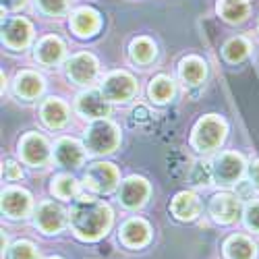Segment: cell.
Segmentation results:
<instances>
[{
    "mask_svg": "<svg viewBox=\"0 0 259 259\" xmlns=\"http://www.w3.org/2000/svg\"><path fill=\"white\" fill-rule=\"evenodd\" d=\"M112 224V211L106 203L92 199V197H79L71 207V226L75 234L83 241H98L104 236Z\"/></svg>",
    "mask_w": 259,
    "mask_h": 259,
    "instance_id": "obj_1",
    "label": "cell"
},
{
    "mask_svg": "<svg viewBox=\"0 0 259 259\" xmlns=\"http://www.w3.org/2000/svg\"><path fill=\"white\" fill-rule=\"evenodd\" d=\"M120 141L118 128L106 118H96L85 131V145L94 154H110Z\"/></svg>",
    "mask_w": 259,
    "mask_h": 259,
    "instance_id": "obj_2",
    "label": "cell"
},
{
    "mask_svg": "<svg viewBox=\"0 0 259 259\" xmlns=\"http://www.w3.org/2000/svg\"><path fill=\"white\" fill-rule=\"evenodd\" d=\"M226 137V124L222 118L218 116H203L195 128H193V145H195L199 152H211V149H215Z\"/></svg>",
    "mask_w": 259,
    "mask_h": 259,
    "instance_id": "obj_3",
    "label": "cell"
},
{
    "mask_svg": "<svg viewBox=\"0 0 259 259\" xmlns=\"http://www.w3.org/2000/svg\"><path fill=\"white\" fill-rule=\"evenodd\" d=\"M85 185L96 193H110L118 185V168L108 162H98L88 168L83 177Z\"/></svg>",
    "mask_w": 259,
    "mask_h": 259,
    "instance_id": "obj_4",
    "label": "cell"
},
{
    "mask_svg": "<svg viewBox=\"0 0 259 259\" xmlns=\"http://www.w3.org/2000/svg\"><path fill=\"white\" fill-rule=\"evenodd\" d=\"M211 172H213V179L220 185H232L243 177L245 160L239 154H232V152L220 154L211 164Z\"/></svg>",
    "mask_w": 259,
    "mask_h": 259,
    "instance_id": "obj_5",
    "label": "cell"
},
{
    "mask_svg": "<svg viewBox=\"0 0 259 259\" xmlns=\"http://www.w3.org/2000/svg\"><path fill=\"white\" fill-rule=\"evenodd\" d=\"M102 94L110 102H126L137 94V83L128 73L118 71V73H112L104 79Z\"/></svg>",
    "mask_w": 259,
    "mask_h": 259,
    "instance_id": "obj_6",
    "label": "cell"
},
{
    "mask_svg": "<svg viewBox=\"0 0 259 259\" xmlns=\"http://www.w3.org/2000/svg\"><path fill=\"white\" fill-rule=\"evenodd\" d=\"M241 197L239 195H230V193H218V195L211 197L209 203V213L213 215L215 222L220 224H232L239 220L241 215Z\"/></svg>",
    "mask_w": 259,
    "mask_h": 259,
    "instance_id": "obj_7",
    "label": "cell"
},
{
    "mask_svg": "<svg viewBox=\"0 0 259 259\" xmlns=\"http://www.w3.org/2000/svg\"><path fill=\"white\" fill-rule=\"evenodd\" d=\"M35 224L41 232H46V234L60 232L64 228V224H67V211L62 209V205H58L54 201H44L37 207Z\"/></svg>",
    "mask_w": 259,
    "mask_h": 259,
    "instance_id": "obj_8",
    "label": "cell"
},
{
    "mask_svg": "<svg viewBox=\"0 0 259 259\" xmlns=\"http://www.w3.org/2000/svg\"><path fill=\"white\" fill-rule=\"evenodd\" d=\"M67 75L77 85H90L98 75V60L92 54H75L67 62Z\"/></svg>",
    "mask_w": 259,
    "mask_h": 259,
    "instance_id": "obj_9",
    "label": "cell"
},
{
    "mask_svg": "<svg viewBox=\"0 0 259 259\" xmlns=\"http://www.w3.org/2000/svg\"><path fill=\"white\" fill-rule=\"evenodd\" d=\"M21 156L31 166H44L50 158V145L41 135L29 133L21 141Z\"/></svg>",
    "mask_w": 259,
    "mask_h": 259,
    "instance_id": "obj_10",
    "label": "cell"
},
{
    "mask_svg": "<svg viewBox=\"0 0 259 259\" xmlns=\"http://www.w3.org/2000/svg\"><path fill=\"white\" fill-rule=\"evenodd\" d=\"M31 33H33V29L29 25V21L23 17H11L3 27V37L7 41V46L17 48V50L25 48L29 44Z\"/></svg>",
    "mask_w": 259,
    "mask_h": 259,
    "instance_id": "obj_11",
    "label": "cell"
},
{
    "mask_svg": "<svg viewBox=\"0 0 259 259\" xmlns=\"http://www.w3.org/2000/svg\"><path fill=\"white\" fill-rule=\"evenodd\" d=\"M104 94L100 92H88V94H81L77 98V110L83 116H90V118H106L110 114V104Z\"/></svg>",
    "mask_w": 259,
    "mask_h": 259,
    "instance_id": "obj_12",
    "label": "cell"
},
{
    "mask_svg": "<svg viewBox=\"0 0 259 259\" xmlns=\"http://www.w3.org/2000/svg\"><path fill=\"white\" fill-rule=\"evenodd\" d=\"M31 209V197L23 189H7L3 193V211L9 218H25Z\"/></svg>",
    "mask_w": 259,
    "mask_h": 259,
    "instance_id": "obj_13",
    "label": "cell"
},
{
    "mask_svg": "<svg viewBox=\"0 0 259 259\" xmlns=\"http://www.w3.org/2000/svg\"><path fill=\"white\" fill-rule=\"evenodd\" d=\"M147 195H149V185L141 177L126 179L122 183V187H120V201L126 207H139V205H143Z\"/></svg>",
    "mask_w": 259,
    "mask_h": 259,
    "instance_id": "obj_14",
    "label": "cell"
},
{
    "mask_svg": "<svg viewBox=\"0 0 259 259\" xmlns=\"http://www.w3.org/2000/svg\"><path fill=\"white\" fill-rule=\"evenodd\" d=\"M54 156H56L58 164L67 166V168H79L83 164V160H85L83 147L75 139H69V137L60 139L54 145Z\"/></svg>",
    "mask_w": 259,
    "mask_h": 259,
    "instance_id": "obj_15",
    "label": "cell"
},
{
    "mask_svg": "<svg viewBox=\"0 0 259 259\" xmlns=\"http://www.w3.org/2000/svg\"><path fill=\"white\" fill-rule=\"evenodd\" d=\"M120 239L126 247H143L149 241V226L141 218H133L124 222L120 228Z\"/></svg>",
    "mask_w": 259,
    "mask_h": 259,
    "instance_id": "obj_16",
    "label": "cell"
},
{
    "mask_svg": "<svg viewBox=\"0 0 259 259\" xmlns=\"http://www.w3.org/2000/svg\"><path fill=\"white\" fill-rule=\"evenodd\" d=\"M71 27L77 35L90 37L100 29V15L94 9H79L71 17Z\"/></svg>",
    "mask_w": 259,
    "mask_h": 259,
    "instance_id": "obj_17",
    "label": "cell"
},
{
    "mask_svg": "<svg viewBox=\"0 0 259 259\" xmlns=\"http://www.w3.org/2000/svg\"><path fill=\"white\" fill-rule=\"evenodd\" d=\"M64 56V44L54 37V35H48L44 37L37 44V50H35V58L41 62V64H46V67H52V64H58Z\"/></svg>",
    "mask_w": 259,
    "mask_h": 259,
    "instance_id": "obj_18",
    "label": "cell"
},
{
    "mask_svg": "<svg viewBox=\"0 0 259 259\" xmlns=\"http://www.w3.org/2000/svg\"><path fill=\"white\" fill-rule=\"evenodd\" d=\"M41 92H44V79H41L37 73L25 71L19 73L15 79V94L25 98V100H33L37 98Z\"/></svg>",
    "mask_w": 259,
    "mask_h": 259,
    "instance_id": "obj_19",
    "label": "cell"
},
{
    "mask_svg": "<svg viewBox=\"0 0 259 259\" xmlns=\"http://www.w3.org/2000/svg\"><path fill=\"white\" fill-rule=\"evenodd\" d=\"M172 213L177 215L179 220H193L199 213V199L195 193L183 191L172 199Z\"/></svg>",
    "mask_w": 259,
    "mask_h": 259,
    "instance_id": "obj_20",
    "label": "cell"
},
{
    "mask_svg": "<svg viewBox=\"0 0 259 259\" xmlns=\"http://www.w3.org/2000/svg\"><path fill=\"white\" fill-rule=\"evenodd\" d=\"M41 120H44L50 128H60L64 122L69 120V110L60 100L50 98L41 106Z\"/></svg>",
    "mask_w": 259,
    "mask_h": 259,
    "instance_id": "obj_21",
    "label": "cell"
},
{
    "mask_svg": "<svg viewBox=\"0 0 259 259\" xmlns=\"http://www.w3.org/2000/svg\"><path fill=\"white\" fill-rule=\"evenodd\" d=\"M207 75L205 62L197 56H189L181 62V77L187 85H199Z\"/></svg>",
    "mask_w": 259,
    "mask_h": 259,
    "instance_id": "obj_22",
    "label": "cell"
},
{
    "mask_svg": "<svg viewBox=\"0 0 259 259\" xmlns=\"http://www.w3.org/2000/svg\"><path fill=\"white\" fill-rule=\"evenodd\" d=\"M218 13L228 23H241L249 15V3L247 0H220Z\"/></svg>",
    "mask_w": 259,
    "mask_h": 259,
    "instance_id": "obj_23",
    "label": "cell"
},
{
    "mask_svg": "<svg viewBox=\"0 0 259 259\" xmlns=\"http://www.w3.org/2000/svg\"><path fill=\"white\" fill-rule=\"evenodd\" d=\"M224 253L228 259H253L255 257V245L247 236H230L224 245Z\"/></svg>",
    "mask_w": 259,
    "mask_h": 259,
    "instance_id": "obj_24",
    "label": "cell"
},
{
    "mask_svg": "<svg viewBox=\"0 0 259 259\" xmlns=\"http://www.w3.org/2000/svg\"><path fill=\"white\" fill-rule=\"evenodd\" d=\"M131 58L135 62H139V64L152 62L156 58V46H154V41L147 39V37L133 39V44H131Z\"/></svg>",
    "mask_w": 259,
    "mask_h": 259,
    "instance_id": "obj_25",
    "label": "cell"
},
{
    "mask_svg": "<svg viewBox=\"0 0 259 259\" xmlns=\"http://www.w3.org/2000/svg\"><path fill=\"white\" fill-rule=\"evenodd\" d=\"M172 96H175V83L164 75L156 77L152 81V85H149V98L156 102H168Z\"/></svg>",
    "mask_w": 259,
    "mask_h": 259,
    "instance_id": "obj_26",
    "label": "cell"
},
{
    "mask_svg": "<svg viewBox=\"0 0 259 259\" xmlns=\"http://www.w3.org/2000/svg\"><path fill=\"white\" fill-rule=\"evenodd\" d=\"M52 193L60 199H69V197H75L79 193V183L69 177V175H60L52 181Z\"/></svg>",
    "mask_w": 259,
    "mask_h": 259,
    "instance_id": "obj_27",
    "label": "cell"
},
{
    "mask_svg": "<svg viewBox=\"0 0 259 259\" xmlns=\"http://www.w3.org/2000/svg\"><path fill=\"white\" fill-rule=\"evenodd\" d=\"M249 50H251V46L245 37H232L224 46V58L228 62H241L249 54Z\"/></svg>",
    "mask_w": 259,
    "mask_h": 259,
    "instance_id": "obj_28",
    "label": "cell"
},
{
    "mask_svg": "<svg viewBox=\"0 0 259 259\" xmlns=\"http://www.w3.org/2000/svg\"><path fill=\"white\" fill-rule=\"evenodd\" d=\"M9 259H37V251L29 241H17L11 247Z\"/></svg>",
    "mask_w": 259,
    "mask_h": 259,
    "instance_id": "obj_29",
    "label": "cell"
},
{
    "mask_svg": "<svg viewBox=\"0 0 259 259\" xmlns=\"http://www.w3.org/2000/svg\"><path fill=\"white\" fill-rule=\"evenodd\" d=\"M191 179H193V183H195V185H209V181L213 179L211 166H207V164H203V162H197L195 168H193Z\"/></svg>",
    "mask_w": 259,
    "mask_h": 259,
    "instance_id": "obj_30",
    "label": "cell"
},
{
    "mask_svg": "<svg viewBox=\"0 0 259 259\" xmlns=\"http://www.w3.org/2000/svg\"><path fill=\"white\" fill-rule=\"evenodd\" d=\"M35 3L46 15H60L67 9V0H35Z\"/></svg>",
    "mask_w": 259,
    "mask_h": 259,
    "instance_id": "obj_31",
    "label": "cell"
},
{
    "mask_svg": "<svg viewBox=\"0 0 259 259\" xmlns=\"http://www.w3.org/2000/svg\"><path fill=\"white\" fill-rule=\"evenodd\" d=\"M245 222H247V226H249L251 230L259 232V201H255V203H251V205L247 207V211H245Z\"/></svg>",
    "mask_w": 259,
    "mask_h": 259,
    "instance_id": "obj_32",
    "label": "cell"
},
{
    "mask_svg": "<svg viewBox=\"0 0 259 259\" xmlns=\"http://www.w3.org/2000/svg\"><path fill=\"white\" fill-rule=\"evenodd\" d=\"M5 177L7 179H11V181H17V179H21V168L15 164V162H7L5 164Z\"/></svg>",
    "mask_w": 259,
    "mask_h": 259,
    "instance_id": "obj_33",
    "label": "cell"
},
{
    "mask_svg": "<svg viewBox=\"0 0 259 259\" xmlns=\"http://www.w3.org/2000/svg\"><path fill=\"white\" fill-rule=\"evenodd\" d=\"M251 179H253V183H255V185H259V160L251 166Z\"/></svg>",
    "mask_w": 259,
    "mask_h": 259,
    "instance_id": "obj_34",
    "label": "cell"
},
{
    "mask_svg": "<svg viewBox=\"0 0 259 259\" xmlns=\"http://www.w3.org/2000/svg\"><path fill=\"white\" fill-rule=\"evenodd\" d=\"M54 259H56V257H54Z\"/></svg>",
    "mask_w": 259,
    "mask_h": 259,
    "instance_id": "obj_35",
    "label": "cell"
}]
</instances>
